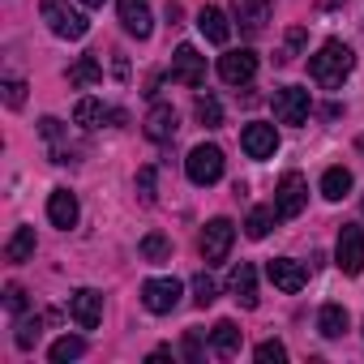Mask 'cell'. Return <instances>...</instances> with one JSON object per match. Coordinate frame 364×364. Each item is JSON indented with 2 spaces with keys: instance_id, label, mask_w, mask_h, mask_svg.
<instances>
[{
  "instance_id": "obj_1",
  "label": "cell",
  "mask_w": 364,
  "mask_h": 364,
  "mask_svg": "<svg viewBox=\"0 0 364 364\" xmlns=\"http://www.w3.org/2000/svg\"><path fill=\"white\" fill-rule=\"evenodd\" d=\"M351 69H355V52H351L347 43H338V39L321 43L317 56H309V77H313L321 90H338V86L351 77Z\"/></svg>"
},
{
  "instance_id": "obj_2",
  "label": "cell",
  "mask_w": 364,
  "mask_h": 364,
  "mask_svg": "<svg viewBox=\"0 0 364 364\" xmlns=\"http://www.w3.org/2000/svg\"><path fill=\"white\" fill-rule=\"evenodd\" d=\"M39 14H43L48 31H52L56 39H86V31H90L86 14L73 9L69 0H39Z\"/></svg>"
},
{
  "instance_id": "obj_3",
  "label": "cell",
  "mask_w": 364,
  "mask_h": 364,
  "mask_svg": "<svg viewBox=\"0 0 364 364\" xmlns=\"http://www.w3.org/2000/svg\"><path fill=\"white\" fill-rule=\"evenodd\" d=\"M185 171H189V180L193 185H219L223 180V150L219 146H193L189 150V159H185Z\"/></svg>"
},
{
  "instance_id": "obj_4",
  "label": "cell",
  "mask_w": 364,
  "mask_h": 364,
  "mask_svg": "<svg viewBox=\"0 0 364 364\" xmlns=\"http://www.w3.org/2000/svg\"><path fill=\"white\" fill-rule=\"evenodd\" d=\"M334 262H338V270L351 274V279L364 270V228H355V223H343V228H338Z\"/></svg>"
},
{
  "instance_id": "obj_5",
  "label": "cell",
  "mask_w": 364,
  "mask_h": 364,
  "mask_svg": "<svg viewBox=\"0 0 364 364\" xmlns=\"http://www.w3.org/2000/svg\"><path fill=\"white\" fill-rule=\"evenodd\" d=\"M304 206H309V185H304V176H300V171H287V176L279 180V189H274V210H279V219H296Z\"/></svg>"
},
{
  "instance_id": "obj_6",
  "label": "cell",
  "mask_w": 364,
  "mask_h": 364,
  "mask_svg": "<svg viewBox=\"0 0 364 364\" xmlns=\"http://www.w3.org/2000/svg\"><path fill=\"white\" fill-rule=\"evenodd\" d=\"M309 112H313L309 90H300V86H279L274 90V120L279 124H304Z\"/></svg>"
},
{
  "instance_id": "obj_7",
  "label": "cell",
  "mask_w": 364,
  "mask_h": 364,
  "mask_svg": "<svg viewBox=\"0 0 364 364\" xmlns=\"http://www.w3.org/2000/svg\"><path fill=\"white\" fill-rule=\"evenodd\" d=\"M171 82L180 86H206V56L193 43H180L171 56Z\"/></svg>"
},
{
  "instance_id": "obj_8",
  "label": "cell",
  "mask_w": 364,
  "mask_h": 364,
  "mask_svg": "<svg viewBox=\"0 0 364 364\" xmlns=\"http://www.w3.org/2000/svg\"><path fill=\"white\" fill-rule=\"evenodd\" d=\"M232 245H236V223L232 219H210L206 232H202V257H206V266L223 262L232 253Z\"/></svg>"
},
{
  "instance_id": "obj_9",
  "label": "cell",
  "mask_w": 364,
  "mask_h": 364,
  "mask_svg": "<svg viewBox=\"0 0 364 364\" xmlns=\"http://www.w3.org/2000/svg\"><path fill=\"white\" fill-rule=\"evenodd\" d=\"M180 279H146L141 283V304L154 313V317H163V313H171L176 304H180Z\"/></svg>"
},
{
  "instance_id": "obj_10",
  "label": "cell",
  "mask_w": 364,
  "mask_h": 364,
  "mask_svg": "<svg viewBox=\"0 0 364 364\" xmlns=\"http://www.w3.org/2000/svg\"><path fill=\"white\" fill-rule=\"evenodd\" d=\"M69 317H73L77 330H95V326L103 321V296H99L95 287H77V291L69 296Z\"/></svg>"
},
{
  "instance_id": "obj_11",
  "label": "cell",
  "mask_w": 364,
  "mask_h": 364,
  "mask_svg": "<svg viewBox=\"0 0 364 364\" xmlns=\"http://www.w3.org/2000/svg\"><path fill=\"white\" fill-rule=\"evenodd\" d=\"M253 73H257V52L240 48V52L219 56V77H223L228 86H245V82H253Z\"/></svg>"
},
{
  "instance_id": "obj_12",
  "label": "cell",
  "mask_w": 364,
  "mask_h": 364,
  "mask_svg": "<svg viewBox=\"0 0 364 364\" xmlns=\"http://www.w3.org/2000/svg\"><path fill=\"white\" fill-rule=\"evenodd\" d=\"M240 146H245V154H249V159H274V150H279V133H274V124L253 120V124H245Z\"/></svg>"
},
{
  "instance_id": "obj_13",
  "label": "cell",
  "mask_w": 364,
  "mask_h": 364,
  "mask_svg": "<svg viewBox=\"0 0 364 364\" xmlns=\"http://www.w3.org/2000/svg\"><path fill=\"white\" fill-rule=\"evenodd\" d=\"M266 274H270V283H274L279 291H300V287L309 283L304 262H291V257H274V262L266 266Z\"/></svg>"
},
{
  "instance_id": "obj_14",
  "label": "cell",
  "mask_w": 364,
  "mask_h": 364,
  "mask_svg": "<svg viewBox=\"0 0 364 364\" xmlns=\"http://www.w3.org/2000/svg\"><path fill=\"white\" fill-rule=\"evenodd\" d=\"M176 129H180V116H176L171 103H154V107L146 112V137H150V141H171Z\"/></svg>"
},
{
  "instance_id": "obj_15",
  "label": "cell",
  "mask_w": 364,
  "mask_h": 364,
  "mask_svg": "<svg viewBox=\"0 0 364 364\" xmlns=\"http://www.w3.org/2000/svg\"><path fill=\"white\" fill-rule=\"evenodd\" d=\"M77 198L69 193V189H52V198H48V219H52V228H60V232H69V228H77Z\"/></svg>"
},
{
  "instance_id": "obj_16",
  "label": "cell",
  "mask_w": 364,
  "mask_h": 364,
  "mask_svg": "<svg viewBox=\"0 0 364 364\" xmlns=\"http://www.w3.org/2000/svg\"><path fill=\"white\" fill-rule=\"evenodd\" d=\"M228 287H232V300H236L240 309H257V270H253L249 262H240V266L232 270Z\"/></svg>"
},
{
  "instance_id": "obj_17",
  "label": "cell",
  "mask_w": 364,
  "mask_h": 364,
  "mask_svg": "<svg viewBox=\"0 0 364 364\" xmlns=\"http://www.w3.org/2000/svg\"><path fill=\"white\" fill-rule=\"evenodd\" d=\"M198 31H202L215 48H228V39H232V22H228V14L215 9V5H206V9L198 14Z\"/></svg>"
},
{
  "instance_id": "obj_18",
  "label": "cell",
  "mask_w": 364,
  "mask_h": 364,
  "mask_svg": "<svg viewBox=\"0 0 364 364\" xmlns=\"http://www.w3.org/2000/svg\"><path fill=\"white\" fill-rule=\"evenodd\" d=\"M120 22L133 39H150L154 22H150V9H146V0H120Z\"/></svg>"
},
{
  "instance_id": "obj_19",
  "label": "cell",
  "mask_w": 364,
  "mask_h": 364,
  "mask_svg": "<svg viewBox=\"0 0 364 364\" xmlns=\"http://www.w3.org/2000/svg\"><path fill=\"white\" fill-rule=\"evenodd\" d=\"M103 120H124V116L112 112L103 99H77V107H73V124H82V129H99Z\"/></svg>"
},
{
  "instance_id": "obj_20",
  "label": "cell",
  "mask_w": 364,
  "mask_h": 364,
  "mask_svg": "<svg viewBox=\"0 0 364 364\" xmlns=\"http://www.w3.org/2000/svg\"><path fill=\"white\" fill-rule=\"evenodd\" d=\"M270 5L274 0H232V9H236V22L245 31H262L270 22Z\"/></svg>"
},
{
  "instance_id": "obj_21",
  "label": "cell",
  "mask_w": 364,
  "mask_h": 364,
  "mask_svg": "<svg viewBox=\"0 0 364 364\" xmlns=\"http://www.w3.org/2000/svg\"><path fill=\"white\" fill-rule=\"evenodd\" d=\"M210 347H215V355L232 360V355L240 351V330H236V321H215V330H210Z\"/></svg>"
},
{
  "instance_id": "obj_22",
  "label": "cell",
  "mask_w": 364,
  "mask_h": 364,
  "mask_svg": "<svg viewBox=\"0 0 364 364\" xmlns=\"http://www.w3.org/2000/svg\"><path fill=\"white\" fill-rule=\"evenodd\" d=\"M317 330H321V338H343V330H347V309H343V304H321Z\"/></svg>"
},
{
  "instance_id": "obj_23",
  "label": "cell",
  "mask_w": 364,
  "mask_h": 364,
  "mask_svg": "<svg viewBox=\"0 0 364 364\" xmlns=\"http://www.w3.org/2000/svg\"><path fill=\"white\" fill-rule=\"evenodd\" d=\"M347 193H351V171H347V167H330V171L321 176V198L343 202Z\"/></svg>"
},
{
  "instance_id": "obj_24",
  "label": "cell",
  "mask_w": 364,
  "mask_h": 364,
  "mask_svg": "<svg viewBox=\"0 0 364 364\" xmlns=\"http://www.w3.org/2000/svg\"><path fill=\"white\" fill-rule=\"evenodd\" d=\"M103 82V65L95 60V56H82L77 65H69V86H99Z\"/></svg>"
},
{
  "instance_id": "obj_25",
  "label": "cell",
  "mask_w": 364,
  "mask_h": 364,
  "mask_svg": "<svg viewBox=\"0 0 364 364\" xmlns=\"http://www.w3.org/2000/svg\"><path fill=\"white\" fill-rule=\"evenodd\" d=\"M274 219H279L274 206H257V210H249V219H245V236H249V240H266L270 228H274Z\"/></svg>"
},
{
  "instance_id": "obj_26",
  "label": "cell",
  "mask_w": 364,
  "mask_h": 364,
  "mask_svg": "<svg viewBox=\"0 0 364 364\" xmlns=\"http://www.w3.org/2000/svg\"><path fill=\"white\" fill-rule=\"evenodd\" d=\"M5 257L18 262V266L31 262V257H35V228H18V232L9 236V245H5Z\"/></svg>"
},
{
  "instance_id": "obj_27",
  "label": "cell",
  "mask_w": 364,
  "mask_h": 364,
  "mask_svg": "<svg viewBox=\"0 0 364 364\" xmlns=\"http://www.w3.org/2000/svg\"><path fill=\"white\" fill-rule=\"evenodd\" d=\"M39 334H43V321H39L35 313H18V334H14V343H18L22 351H31V347L39 343Z\"/></svg>"
},
{
  "instance_id": "obj_28",
  "label": "cell",
  "mask_w": 364,
  "mask_h": 364,
  "mask_svg": "<svg viewBox=\"0 0 364 364\" xmlns=\"http://www.w3.org/2000/svg\"><path fill=\"white\" fill-rule=\"evenodd\" d=\"M52 364H65V360H82L86 355V338H77V334H65V338H56L52 343Z\"/></svg>"
},
{
  "instance_id": "obj_29",
  "label": "cell",
  "mask_w": 364,
  "mask_h": 364,
  "mask_svg": "<svg viewBox=\"0 0 364 364\" xmlns=\"http://www.w3.org/2000/svg\"><path fill=\"white\" fill-rule=\"evenodd\" d=\"M137 253H141L146 262H167V257H171V240H167L163 232H150V236H141Z\"/></svg>"
},
{
  "instance_id": "obj_30",
  "label": "cell",
  "mask_w": 364,
  "mask_h": 364,
  "mask_svg": "<svg viewBox=\"0 0 364 364\" xmlns=\"http://www.w3.org/2000/svg\"><path fill=\"white\" fill-rule=\"evenodd\" d=\"M193 112H198V120H202L206 129H219V124H223V103H219L215 95H198Z\"/></svg>"
},
{
  "instance_id": "obj_31",
  "label": "cell",
  "mask_w": 364,
  "mask_h": 364,
  "mask_svg": "<svg viewBox=\"0 0 364 364\" xmlns=\"http://www.w3.org/2000/svg\"><path fill=\"white\" fill-rule=\"evenodd\" d=\"M193 300H198L202 309L215 304V300H219V283H215L210 274H198V279H193Z\"/></svg>"
},
{
  "instance_id": "obj_32",
  "label": "cell",
  "mask_w": 364,
  "mask_h": 364,
  "mask_svg": "<svg viewBox=\"0 0 364 364\" xmlns=\"http://www.w3.org/2000/svg\"><path fill=\"white\" fill-rule=\"evenodd\" d=\"M253 355H257V364H283V360H287V347H283L279 338H266V343H257Z\"/></svg>"
},
{
  "instance_id": "obj_33",
  "label": "cell",
  "mask_w": 364,
  "mask_h": 364,
  "mask_svg": "<svg viewBox=\"0 0 364 364\" xmlns=\"http://www.w3.org/2000/svg\"><path fill=\"white\" fill-rule=\"evenodd\" d=\"M304 39H309V35H304V26H291V31H287V43H283V52H279V60H283V65H287V60H296V56H300V48H304Z\"/></svg>"
},
{
  "instance_id": "obj_34",
  "label": "cell",
  "mask_w": 364,
  "mask_h": 364,
  "mask_svg": "<svg viewBox=\"0 0 364 364\" xmlns=\"http://www.w3.org/2000/svg\"><path fill=\"white\" fill-rule=\"evenodd\" d=\"M137 198H141L146 206H154V167H141V171H137Z\"/></svg>"
},
{
  "instance_id": "obj_35",
  "label": "cell",
  "mask_w": 364,
  "mask_h": 364,
  "mask_svg": "<svg viewBox=\"0 0 364 364\" xmlns=\"http://www.w3.org/2000/svg\"><path fill=\"white\" fill-rule=\"evenodd\" d=\"M5 103H9V107H22V103H26V82L9 77V82H5Z\"/></svg>"
},
{
  "instance_id": "obj_36",
  "label": "cell",
  "mask_w": 364,
  "mask_h": 364,
  "mask_svg": "<svg viewBox=\"0 0 364 364\" xmlns=\"http://www.w3.org/2000/svg\"><path fill=\"white\" fill-rule=\"evenodd\" d=\"M5 309H9V313H26V291H22L18 283L5 287Z\"/></svg>"
},
{
  "instance_id": "obj_37",
  "label": "cell",
  "mask_w": 364,
  "mask_h": 364,
  "mask_svg": "<svg viewBox=\"0 0 364 364\" xmlns=\"http://www.w3.org/2000/svg\"><path fill=\"white\" fill-rule=\"evenodd\" d=\"M82 5H86V9H103V0H82Z\"/></svg>"
},
{
  "instance_id": "obj_38",
  "label": "cell",
  "mask_w": 364,
  "mask_h": 364,
  "mask_svg": "<svg viewBox=\"0 0 364 364\" xmlns=\"http://www.w3.org/2000/svg\"><path fill=\"white\" fill-rule=\"evenodd\" d=\"M321 5H326V9H338V5H343V0H321Z\"/></svg>"
},
{
  "instance_id": "obj_39",
  "label": "cell",
  "mask_w": 364,
  "mask_h": 364,
  "mask_svg": "<svg viewBox=\"0 0 364 364\" xmlns=\"http://www.w3.org/2000/svg\"><path fill=\"white\" fill-rule=\"evenodd\" d=\"M355 146H360V150H364V133H360V137H355Z\"/></svg>"
}]
</instances>
